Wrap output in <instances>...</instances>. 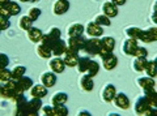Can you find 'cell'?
I'll use <instances>...</instances> for the list:
<instances>
[{"mask_svg":"<svg viewBox=\"0 0 157 116\" xmlns=\"http://www.w3.org/2000/svg\"><path fill=\"white\" fill-rule=\"evenodd\" d=\"M56 74L54 73L52 71L50 72H43L41 74V84L45 85L46 88H52V86H55L56 84Z\"/></svg>","mask_w":157,"mask_h":116,"instance_id":"obj_13","label":"cell"},{"mask_svg":"<svg viewBox=\"0 0 157 116\" xmlns=\"http://www.w3.org/2000/svg\"><path fill=\"white\" fill-rule=\"evenodd\" d=\"M144 95H145V98L148 99V102L151 103L152 107H157V93H156V89L145 90Z\"/></svg>","mask_w":157,"mask_h":116,"instance_id":"obj_31","label":"cell"},{"mask_svg":"<svg viewBox=\"0 0 157 116\" xmlns=\"http://www.w3.org/2000/svg\"><path fill=\"white\" fill-rule=\"evenodd\" d=\"M117 94V89L115 86L113 84H107L105 85V88L102 89L101 91V95H102V100H105V102H113V99H114V96Z\"/></svg>","mask_w":157,"mask_h":116,"instance_id":"obj_12","label":"cell"},{"mask_svg":"<svg viewBox=\"0 0 157 116\" xmlns=\"http://www.w3.org/2000/svg\"><path fill=\"white\" fill-rule=\"evenodd\" d=\"M8 64H9V57H8V55L3 54V52H0V69L7 68Z\"/></svg>","mask_w":157,"mask_h":116,"instance_id":"obj_42","label":"cell"},{"mask_svg":"<svg viewBox=\"0 0 157 116\" xmlns=\"http://www.w3.org/2000/svg\"><path fill=\"white\" fill-rule=\"evenodd\" d=\"M18 2H21V3H37L39 0H18Z\"/></svg>","mask_w":157,"mask_h":116,"instance_id":"obj_48","label":"cell"},{"mask_svg":"<svg viewBox=\"0 0 157 116\" xmlns=\"http://www.w3.org/2000/svg\"><path fill=\"white\" fill-rule=\"evenodd\" d=\"M63 56V61H64V64L66 67H76L77 64V60H78V52H75V51H72L70 50V48H67L66 52L62 55Z\"/></svg>","mask_w":157,"mask_h":116,"instance_id":"obj_7","label":"cell"},{"mask_svg":"<svg viewBox=\"0 0 157 116\" xmlns=\"http://www.w3.org/2000/svg\"><path fill=\"white\" fill-rule=\"evenodd\" d=\"M41 14H42V11H41V9L34 7V8H30V9H29V12H28L26 16H28V17L30 18V20L34 22V21H37L38 18L41 17Z\"/></svg>","mask_w":157,"mask_h":116,"instance_id":"obj_39","label":"cell"},{"mask_svg":"<svg viewBox=\"0 0 157 116\" xmlns=\"http://www.w3.org/2000/svg\"><path fill=\"white\" fill-rule=\"evenodd\" d=\"M94 24H97V25H100V26H110L111 25V22H110V18L105 16L104 13L102 14H98V16L94 18V21H93Z\"/></svg>","mask_w":157,"mask_h":116,"instance_id":"obj_37","label":"cell"},{"mask_svg":"<svg viewBox=\"0 0 157 116\" xmlns=\"http://www.w3.org/2000/svg\"><path fill=\"white\" fill-rule=\"evenodd\" d=\"M132 56H135V57H147V56H148V51H147V48L143 47V46H137L135 48Z\"/></svg>","mask_w":157,"mask_h":116,"instance_id":"obj_41","label":"cell"},{"mask_svg":"<svg viewBox=\"0 0 157 116\" xmlns=\"http://www.w3.org/2000/svg\"><path fill=\"white\" fill-rule=\"evenodd\" d=\"M62 38V31L59 27H51L50 30H48V33H46V34H43L42 39H41V43H45V45H47L50 48H52V46L55 45V43Z\"/></svg>","mask_w":157,"mask_h":116,"instance_id":"obj_3","label":"cell"},{"mask_svg":"<svg viewBox=\"0 0 157 116\" xmlns=\"http://www.w3.org/2000/svg\"><path fill=\"white\" fill-rule=\"evenodd\" d=\"M11 26V20H8V18H0V31H4L9 29Z\"/></svg>","mask_w":157,"mask_h":116,"instance_id":"obj_43","label":"cell"},{"mask_svg":"<svg viewBox=\"0 0 157 116\" xmlns=\"http://www.w3.org/2000/svg\"><path fill=\"white\" fill-rule=\"evenodd\" d=\"M86 38L84 35H77V37H70V39L67 41V48L75 51V52H80L82 51L85 45Z\"/></svg>","mask_w":157,"mask_h":116,"instance_id":"obj_6","label":"cell"},{"mask_svg":"<svg viewBox=\"0 0 157 116\" xmlns=\"http://www.w3.org/2000/svg\"><path fill=\"white\" fill-rule=\"evenodd\" d=\"M37 55L39 57H42V59H50V57L52 56V51L51 48L48 47L47 45H45V43H41L39 42V45L37 46Z\"/></svg>","mask_w":157,"mask_h":116,"instance_id":"obj_24","label":"cell"},{"mask_svg":"<svg viewBox=\"0 0 157 116\" xmlns=\"http://www.w3.org/2000/svg\"><path fill=\"white\" fill-rule=\"evenodd\" d=\"M12 78V71H9L7 68L0 69V82H7Z\"/></svg>","mask_w":157,"mask_h":116,"instance_id":"obj_40","label":"cell"},{"mask_svg":"<svg viewBox=\"0 0 157 116\" xmlns=\"http://www.w3.org/2000/svg\"><path fill=\"white\" fill-rule=\"evenodd\" d=\"M48 67H50V69L54 72V73H63L66 69V64L63 59H60L59 56H55L54 59H51L48 61Z\"/></svg>","mask_w":157,"mask_h":116,"instance_id":"obj_14","label":"cell"},{"mask_svg":"<svg viewBox=\"0 0 157 116\" xmlns=\"http://www.w3.org/2000/svg\"><path fill=\"white\" fill-rule=\"evenodd\" d=\"M16 84H17V91L18 93H25L26 90H29L34 85L33 80L30 78V77H26V76H22L21 78L16 80Z\"/></svg>","mask_w":157,"mask_h":116,"instance_id":"obj_15","label":"cell"},{"mask_svg":"<svg viewBox=\"0 0 157 116\" xmlns=\"http://www.w3.org/2000/svg\"><path fill=\"white\" fill-rule=\"evenodd\" d=\"M101 42V52H113L115 47V39L111 37H104L100 39Z\"/></svg>","mask_w":157,"mask_h":116,"instance_id":"obj_18","label":"cell"},{"mask_svg":"<svg viewBox=\"0 0 157 116\" xmlns=\"http://www.w3.org/2000/svg\"><path fill=\"white\" fill-rule=\"evenodd\" d=\"M85 33L90 38H98L104 34V27L97 25L94 22H88L86 26H85Z\"/></svg>","mask_w":157,"mask_h":116,"instance_id":"obj_8","label":"cell"},{"mask_svg":"<svg viewBox=\"0 0 157 116\" xmlns=\"http://www.w3.org/2000/svg\"><path fill=\"white\" fill-rule=\"evenodd\" d=\"M18 26H20V29H22V30L28 31L29 29L33 26V21L28 16H22L21 18H20V21H18Z\"/></svg>","mask_w":157,"mask_h":116,"instance_id":"obj_36","label":"cell"},{"mask_svg":"<svg viewBox=\"0 0 157 116\" xmlns=\"http://www.w3.org/2000/svg\"><path fill=\"white\" fill-rule=\"evenodd\" d=\"M82 114H85V115H90V112H88V111H80V112H78V115H82Z\"/></svg>","mask_w":157,"mask_h":116,"instance_id":"obj_49","label":"cell"},{"mask_svg":"<svg viewBox=\"0 0 157 116\" xmlns=\"http://www.w3.org/2000/svg\"><path fill=\"white\" fill-rule=\"evenodd\" d=\"M143 72H145L148 77L155 78V77H156V64H155V60H147Z\"/></svg>","mask_w":157,"mask_h":116,"instance_id":"obj_30","label":"cell"},{"mask_svg":"<svg viewBox=\"0 0 157 116\" xmlns=\"http://www.w3.org/2000/svg\"><path fill=\"white\" fill-rule=\"evenodd\" d=\"M6 8H7V11L9 12L11 16H17V14L21 12V7H20V4L16 3V2H12V0L7 4Z\"/></svg>","mask_w":157,"mask_h":116,"instance_id":"obj_32","label":"cell"},{"mask_svg":"<svg viewBox=\"0 0 157 116\" xmlns=\"http://www.w3.org/2000/svg\"><path fill=\"white\" fill-rule=\"evenodd\" d=\"M141 31L143 30L139 29V27H136V26H130V27H127L124 30L127 37L131 38V39H136V41H139V38L141 35Z\"/></svg>","mask_w":157,"mask_h":116,"instance_id":"obj_29","label":"cell"},{"mask_svg":"<svg viewBox=\"0 0 157 116\" xmlns=\"http://www.w3.org/2000/svg\"><path fill=\"white\" fill-rule=\"evenodd\" d=\"M9 2H11V0H0V7H6Z\"/></svg>","mask_w":157,"mask_h":116,"instance_id":"obj_47","label":"cell"},{"mask_svg":"<svg viewBox=\"0 0 157 116\" xmlns=\"http://www.w3.org/2000/svg\"><path fill=\"white\" fill-rule=\"evenodd\" d=\"M70 9V2L68 0H56L52 5V13L56 16H62L68 12Z\"/></svg>","mask_w":157,"mask_h":116,"instance_id":"obj_9","label":"cell"},{"mask_svg":"<svg viewBox=\"0 0 157 116\" xmlns=\"http://www.w3.org/2000/svg\"><path fill=\"white\" fill-rule=\"evenodd\" d=\"M145 63H147V57H135L134 63H132V68L136 72H143Z\"/></svg>","mask_w":157,"mask_h":116,"instance_id":"obj_33","label":"cell"},{"mask_svg":"<svg viewBox=\"0 0 157 116\" xmlns=\"http://www.w3.org/2000/svg\"><path fill=\"white\" fill-rule=\"evenodd\" d=\"M84 30H85L84 25L75 22V24H71V25L67 27V34H68V37H77V35H82Z\"/></svg>","mask_w":157,"mask_h":116,"instance_id":"obj_23","label":"cell"},{"mask_svg":"<svg viewBox=\"0 0 157 116\" xmlns=\"http://www.w3.org/2000/svg\"><path fill=\"white\" fill-rule=\"evenodd\" d=\"M82 51L85 52L88 55H98L101 52V42L98 38H90V39H86L85 41V45Z\"/></svg>","mask_w":157,"mask_h":116,"instance_id":"obj_4","label":"cell"},{"mask_svg":"<svg viewBox=\"0 0 157 116\" xmlns=\"http://www.w3.org/2000/svg\"><path fill=\"white\" fill-rule=\"evenodd\" d=\"M110 2H111L113 4H115L117 7H119V5H124L127 0H110Z\"/></svg>","mask_w":157,"mask_h":116,"instance_id":"obj_46","label":"cell"},{"mask_svg":"<svg viewBox=\"0 0 157 116\" xmlns=\"http://www.w3.org/2000/svg\"><path fill=\"white\" fill-rule=\"evenodd\" d=\"M137 46H139V45H137V41H136V39H131V38H128L127 41L123 42V46H122V51H123L126 55L132 56V54H134L135 48H136Z\"/></svg>","mask_w":157,"mask_h":116,"instance_id":"obj_25","label":"cell"},{"mask_svg":"<svg viewBox=\"0 0 157 116\" xmlns=\"http://www.w3.org/2000/svg\"><path fill=\"white\" fill-rule=\"evenodd\" d=\"M94 88V82H93V77L88 74H82L80 78V89L82 91H92Z\"/></svg>","mask_w":157,"mask_h":116,"instance_id":"obj_22","label":"cell"},{"mask_svg":"<svg viewBox=\"0 0 157 116\" xmlns=\"http://www.w3.org/2000/svg\"><path fill=\"white\" fill-rule=\"evenodd\" d=\"M98 71H100V65H98V63L94 61V60H90L89 63V67H88V69L84 74H88L90 77H96L98 74Z\"/></svg>","mask_w":157,"mask_h":116,"instance_id":"obj_34","label":"cell"},{"mask_svg":"<svg viewBox=\"0 0 157 116\" xmlns=\"http://www.w3.org/2000/svg\"><path fill=\"white\" fill-rule=\"evenodd\" d=\"M28 104H29V110H30V115H38L39 111H41V107H42V99L41 98H34L32 96L30 100H28Z\"/></svg>","mask_w":157,"mask_h":116,"instance_id":"obj_21","label":"cell"},{"mask_svg":"<svg viewBox=\"0 0 157 116\" xmlns=\"http://www.w3.org/2000/svg\"><path fill=\"white\" fill-rule=\"evenodd\" d=\"M68 100V94L64 93V91H58L52 95L51 98V104L56 106V104H66Z\"/></svg>","mask_w":157,"mask_h":116,"instance_id":"obj_27","label":"cell"},{"mask_svg":"<svg viewBox=\"0 0 157 116\" xmlns=\"http://www.w3.org/2000/svg\"><path fill=\"white\" fill-rule=\"evenodd\" d=\"M66 50H67V42H64L60 38L55 45L52 46V48H51V51H52V55L54 56H62L63 54L66 52Z\"/></svg>","mask_w":157,"mask_h":116,"instance_id":"obj_26","label":"cell"},{"mask_svg":"<svg viewBox=\"0 0 157 116\" xmlns=\"http://www.w3.org/2000/svg\"><path fill=\"white\" fill-rule=\"evenodd\" d=\"M113 102H114V104L121 110H127L130 107V99L124 93H117L114 99H113Z\"/></svg>","mask_w":157,"mask_h":116,"instance_id":"obj_11","label":"cell"},{"mask_svg":"<svg viewBox=\"0 0 157 116\" xmlns=\"http://www.w3.org/2000/svg\"><path fill=\"white\" fill-rule=\"evenodd\" d=\"M136 82H137V85H139L140 88L143 89V91L155 89V86H156L155 78H152V77H148V76H145V77H139V78L136 80Z\"/></svg>","mask_w":157,"mask_h":116,"instance_id":"obj_17","label":"cell"},{"mask_svg":"<svg viewBox=\"0 0 157 116\" xmlns=\"http://www.w3.org/2000/svg\"><path fill=\"white\" fill-rule=\"evenodd\" d=\"M139 41L143 43H153L157 41V29L156 27H151L148 30H143L141 35L139 38Z\"/></svg>","mask_w":157,"mask_h":116,"instance_id":"obj_10","label":"cell"},{"mask_svg":"<svg viewBox=\"0 0 157 116\" xmlns=\"http://www.w3.org/2000/svg\"><path fill=\"white\" fill-rule=\"evenodd\" d=\"M41 110H42V114L43 115H47V116H52L54 115L52 106H42Z\"/></svg>","mask_w":157,"mask_h":116,"instance_id":"obj_44","label":"cell"},{"mask_svg":"<svg viewBox=\"0 0 157 116\" xmlns=\"http://www.w3.org/2000/svg\"><path fill=\"white\" fill-rule=\"evenodd\" d=\"M52 110H54V115L55 116H67L68 115V108L64 104L52 106Z\"/></svg>","mask_w":157,"mask_h":116,"instance_id":"obj_38","label":"cell"},{"mask_svg":"<svg viewBox=\"0 0 157 116\" xmlns=\"http://www.w3.org/2000/svg\"><path fill=\"white\" fill-rule=\"evenodd\" d=\"M102 12L109 18L117 17L118 16V7L115 4H113L111 2H106V3H104V5H102Z\"/></svg>","mask_w":157,"mask_h":116,"instance_id":"obj_20","label":"cell"},{"mask_svg":"<svg viewBox=\"0 0 157 116\" xmlns=\"http://www.w3.org/2000/svg\"><path fill=\"white\" fill-rule=\"evenodd\" d=\"M90 60L92 59H89L88 56H78V60H77V64H76L77 71L80 72V73L84 74L86 72V69H88V67H89Z\"/></svg>","mask_w":157,"mask_h":116,"instance_id":"obj_28","label":"cell"},{"mask_svg":"<svg viewBox=\"0 0 157 116\" xmlns=\"http://www.w3.org/2000/svg\"><path fill=\"white\" fill-rule=\"evenodd\" d=\"M98 56L101 57L104 68L106 71H113L118 65V57L113 52H100Z\"/></svg>","mask_w":157,"mask_h":116,"instance_id":"obj_5","label":"cell"},{"mask_svg":"<svg viewBox=\"0 0 157 116\" xmlns=\"http://www.w3.org/2000/svg\"><path fill=\"white\" fill-rule=\"evenodd\" d=\"M29 91H30V95L34 96V98H45V96L47 95L48 93V88H46L45 85L39 84V85H33L30 89H29Z\"/></svg>","mask_w":157,"mask_h":116,"instance_id":"obj_16","label":"cell"},{"mask_svg":"<svg viewBox=\"0 0 157 116\" xmlns=\"http://www.w3.org/2000/svg\"><path fill=\"white\" fill-rule=\"evenodd\" d=\"M134 111L137 115H149V114L155 112L156 107H152L151 103L148 102V99L145 98V95H141V96H139V98L136 99Z\"/></svg>","mask_w":157,"mask_h":116,"instance_id":"obj_2","label":"cell"},{"mask_svg":"<svg viewBox=\"0 0 157 116\" xmlns=\"http://www.w3.org/2000/svg\"><path fill=\"white\" fill-rule=\"evenodd\" d=\"M26 73V68L24 65H17L14 67V68L12 69V80H18L21 78L22 76H25Z\"/></svg>","mask_w":157,"mask_h":116,"instance_id":"obj_35","label":"cell"},{"mask_svg":"<svg viewBox=\"0 0 157 116\" xmlns=\"http://www.w3.org/2000/svg\"><path fill=\"white\" fill-rule=\"evenodd\" d=\"M17 84L16 80H9L7 82H0V98L2 99H12L14 94H17Z\"/></svg>","mask_w":157,"mask_h":116,"instance_id":"obj_1","label":"cell"},{"mask_svg":"<svg viewBox=\"0 0 157 116\" xmlns=\"http://www.w3.org/2000/svg\"><path fill=\"white\" fill-rule=\"evenodd\" d=\"M0 18H8V20L11 18V14H9L6 7H0Z\"/></svg>","mask_w":157,"mask_h":116,"instance_id":"obj_45","label":"cell"},{"mask_svg":"<svg viewBox=\"0 0 157 116\" xmlns=\"http://www.w3.org/2000/svg\"><path fill=\"white\" fill-rule=\"evenodd\" d=\"M26 35H28V39L30 41V42H33V43H39V42H41V39H42V37H43V33H42L41 29L32 26V27L28 30Z\"/></svg>","mask_w":157,"mask_h":116,"instance_id":"obj_19","label":"cell"}]
</instances>
